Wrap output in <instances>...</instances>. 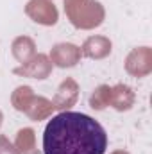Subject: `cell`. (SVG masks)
Wrapping results in <instances>:
<instances>
[{
  "mask_svg": "<svg viewBox=\"0 0 152 154\" xmlns=\"http://www.w3.org/2000/svg\"><path fill=\"white\" fill-rule=\"evenodd\" d=\"M108 134L86 113L61 111L52 116L43 133L45 154H106Z\"/></svg>",
  "mask_w": 152,
  "mask_h": 154,
  "instance_id": "cell-1",
  "label": "cell"
},
{
  "mask_svg": "<svg viewBox=\"0 0 152 154\" xmlns=\"http://www.w3.org/2000/svg\"><path fill=\"white\" fill-rule=\"evenodd\" d=\"M65 13L72 25L82 31L102 25L106 18L102 4L97 0H65Z\"/></svg>",
  "mask_w": 152,
  "mask_h": 154,
  "instance_id": "cell-2",
  "label": "cell"
},
{
  "mask_svg": "<svg viewBox=\"0 0 152 154\" xmlns=\"http://www.w3.org/2000/svg\"><path fill=\"white\" fill-rule=\"evenodd\" d=\"M25 14L39 25H56L59 20L57 7L50 0H29L25 5Z\"/></svg>",
  "mask_w": 152,
  "mask_h": 154,
  "instance_id": "cell-3",
  "label": "cell"
},
{
  "mask_svg": "<svg viewBox=\"0 0 152 154\" xmlns=\"http://www.w3.org/2000/svg\"><path fill=\"white\" fill-rule=\"evenodd\" d=\"M125 70L132 77H145L152 72V50L149 47L132 48L125 59Z\"/></svg>",
  "mask_w": 152,
  "mask_h": 154,
  "instance_id": "cell-4",
  "label": "cell"
},
{
  "mask_svg": "<svg viewBox=\"0 0 152 154\" xmlns=\"http://www.w3.org/2000/svg\"><path fill=\"white\" fill-rule=\"evenodd\" d=\"M52 63L48 59V56L45 54H36L31 61L23 63L22 66H16L13 70L14 75L20 77H29V79H38V81H43L52 74Z\"/></svg>",
  "mask_w": 152,
  "mask_h": 154,
  "instance_id": "cell-5",
  "label": "cell"
},
{
  "mask_svg": "<svg viewBox=\"0 0 152 154\" xmlns=\"http://www.w3.org/2000/svg\"><path fill=\"white\" fill-rule=\"evenodd\" d=\"M81 48L74 43H57L50 50V63L57 68H72L81 61Z\"/></svg>",
  "mask_w": 152,
  "mask_h": 154,
  "instance_id": "cell-6",
  "label": "cell"
},
{
  "mask_svg": "<svg viewBox=\"0 0 152 154\" xmlns=\"http://www.w3.org/2000/svg\"><path fill=\"white\" fill-rule=\"evenodd\" d=\"M77 99H79V84L72 77H66L59 84V88H57V91H56V95H54V99L50 102H52L54 109H57V111H68L77 102Z\"/></svg>",
  "mask_w": 152,
  "mask_h": 154,
  "instance_id": "cell-7",
  "label": "cell"
},
{
  "mask_svg": "<svg viewBox=\"0 0 152 154\" xmlns=\"http://www.w3.org/2000/svg\"><path fill=\"white\" fill-rule=\"evenodd\" d=\"M111 41L106 36H90L81 47V56L88 59H104L111 54Z\"/></svg>",
  "mask_w": 152,
  "mask_h": 154,
  "instance_id": "cell-8",
  "label": "cell"
},
{
  "mask_svg": "<svg viewBox=\"0 0 152 154\" xmlns=\"http://www.w3.org/2000/svg\"><path fill=\"white\" fill-rule=\"evenodd\" d=\"M136 102V95L131 86L127 84H116L109 91V106H113L116 111H129Z\"/></svg>",
  "mask_w": 152,
  "mask_h": 154,
  "instance_id": "cell-9",
  "label": "cell"
},
{
  "mask_svg": "<svg viewBox=\"0 0 152 154\" xmlns=\"http://www.w3.org/2000/svg\"><path fill=\"white\" fill-rule=\"evenodd\" d=\"M52 111H54L52 102L48 99L41 97V95H32L31 100L27 102L25 109H23L25 115L29 116L31 120H36V122L43 120V118H48V116L52 115Z\"/></svg>",
  "mask_w": 152,
  "mask_h": 154,
  "instance_id": "cell-10",
  "label": "cell"
},
{
  "mask_svg": "<svg viewBox=\"0 0 152 154\" xmlns=\"http://www.w3.org/2000/svg\"><path fill=\"white\" fill-rule=\"evenodd\" d=\"M13 56L18 63H27L31 61L34 56H36V43L34 39L29 38V36H18V38L13 41Z\"/></svg>",
  "mask_w": 152,
  "mask_h": 154,
  "instance_id": "cell-11",
  "label": "cell"
},
{
  "mask_svg": "<svg viewBox=\"0 0 152 154\" xmlns=\"http://www.w3.org/2000/svg\"><path fill=\"white\" fill-rule=\"evenodd\" d=\"M14 145L20 151V154H39V149L36 145V134H34V129L31 127H23L18 131Z\"/></svg>",
  "mask_w": 152,
  "mask_h": 154,
  "instance_id": "cell-12",
  "label": "cell"
},
{
  "mask_svg": "<svg viewBox=\"0 0 152 154\" xmlns=\"http://www.w3.org/2000/svg\"><path fill=\"white\" fill-rule=\"evenodd\" d=\"M109 91H111V88H109L108 84H100V86L91 93V97H90V106H91L93 109H97V111L108 108V106H109Z\"/></svg>",
  "mask_w": 152,
  "mask_h": 154,
  "instance_id": "cell-13",
  "label": "cell"
},
{
  "mask_svg": "<svg viewBox=\"0 0 152 154\" xmlns=\"http://www.w3.org/2000/svg\"><path fill=\"white\" fill-rule=\"evenodd\" d=\"M32 95H34V91H32L31 86H18L11 95V102H13L14 109L23 113V109H25V106H27V102L31 100Z\"/></svg>",
  "mask_w": 152,
  "mask_h": 154,
  "instance_id": "cell-14",
  "label": "cell"
},
{
  "mask_svg": "<svg viewBox=\"0 0 152 154\" xmlns=\"http://www.w3.org/2000/svg\"><path fill=\"white\" fill-rule=\"evenodd\" d=\"M0 154H20V151L16 149V145H14V143H11V142H9V138H7V136L0 134Z\"/></svg>",
  "mask_w": 152,
  "mask_h": 154,
  "instance_id": "cell-15",
  "label": "cell"
},
{
  "mask_svg": "<svg viewBox=\"0 0 152 154\" xmlns=\"http://www.w3.org/2000/svg\"><path fill=\"white\" fill-rule=\"evenodd\" d=\"M113 154H129V152H127V151H114Z\"/></svg>",
  "mask_w": 152,
  "mask_h": 154,
  "instance_id": "cell-16",
  "label": "cell"
},
{
  "mask_svg": "<svg viewBox=\"0 0 152 154\" xmlns=\"http://www.w3.org/2000/svg\"><path fill=\"white\" fill-rule=\"evenodd\" d=\"M2 122H4V115H2V111H0V127H2Z\"/></svg>",
  "mask_w": 152,
  "mask_h": 154,
  "instance_id": "cell-17",
  "label": "cell"
}]
</instances>
